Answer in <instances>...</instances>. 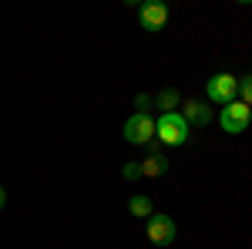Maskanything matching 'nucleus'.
<instances>
[{"label":"nucleus","mask_w":252,"mask_h":249,"mask_svg":"<svg viewBox=\"0 0 252 249\" xmlns=\"http://www.w3.org/2000/svg\"><path fill=\"white\" fill-rule=\"evenodd\" d=\"M168 172V158L165 155H148L141 158V178H161Z\"/></svg>","instance_id":"nucleus-8"},{"label":"nucleus","mask_w":252,"mask_h":249,"mask_svg":"<svg viewBox=\"0 0 252 249\" xmlns=\"http://www.w3.org/2000/svg\"><path fill=\"white\" fill-rule=\"evenodd\" d=\"M239 101H242V105H249V108H252V74L239 77Z\"/></svg>","instance_id":"nucleus-11"},{"label":"nucleus","mask_w":252,"mask_h":249,"mask_svg":"<svg viewBox=\"0 0 252 249\" xmlns=\"http://www.w3.org/2000/svg\"><path fill=\"white\" fill-rule=\"evenodd\" d=\"M121 175H125L128 182H135V178H141V162H128V165L121 169Z\"/></svg>","instance_id":"nucleus-12"},{"label":"nucleus","mask_w":252,"mask_h":249,"mask_svg":"<svg viewBox=\"0 0 252 249\" xmlns=\"http://www.w3.org/2000/svg\"><path fill=\"white\" fill-rule=\"evenodd\" d=\"M152 138H155V118L152 115L135 111V115L125 121V142L128 145H148Z\"/></svg>","instance_id":"nucleus-5"},{"label":"nucleus","mask_w":252,"mask_h":249,"mask_svg":"<svg viewBox=\"0 0 252 249\" xmlns=\"http://www.w3.org/2000/svg\"><path fill=\"white\" fill-rule=\"evenodd\" d=\"M145 236L152 246H172L175 243V219L165 212H152L145 219Z\"/></svg>","instance_id":"nucleus-4"},{"label":"nucleus","mask_w":252,"mask_h":249,"mask_svg":"<svg viewBox=\"0 0 252 249\" xmlns=\"http://www.w3.org/2000/svg\"><path fill=\"white\" fill-rule=\"evenodd\" d=\"M155 105L161 108V115H168V111H178V105H182V95H178L175 88H165V91L155 98Z\"/></svg>","instance_id":"nucleus-10"},{"label":"nucleus","mask_w":252,"mask_h":249,"mask_svg":"<svg viewBox=\"0 0 252 249\" xmlns=\"http://www.w3.org/2000/svg\"><path fill=\"white\" fill-rule=\"evenodd\" d=\"M205 95H209V101L212 105H229V101H235L239 98V77L229 74V71H219V74L209 77V84H205Z\"/></svg>","instance_id":"nucleus-2"},{"label":"nucleus","mask_w":252,"mask_h":249,"mask_svg":"<svg viewBox=\"0 0 252 249\" xmlns=\"http://www.w3.org/2000/svg\"><path fill=\"white\" fill-rule=\"evenodd\" d=\"M182 118H185L189 128H205V125L212 121V108H209V101H202V98H189V101L182 105Z\"/></svg>","instance_id":"nucleus-7"},{"label":"nucleus","mask_w":252,"mask_h":249,"mask_svg":"<svg viewBox=\"0 0 252 249\" xmlns=\"http://www.w3.org/2000/svg\"><path fill=\"white\" fill-rule=\"evenodd\" d=\"M155 138L161 145H168V148H182V145L189 142V125H185L182 111H168V115L158 118L155 121Z\"/></svg>","instance_id":"nucleus-1"},{"label":"nucleus","mask_w":252,"mask_h":249,"mask_svg":"<svg viewBox=\"0 0 252 249\" xmlns=\"http://www.w3.org/2000/svg\"><path fill=\"white\" fill-rule=\"evenodd\" d=\"M128 212H131L135 219H148V215L155 212V202H152L148 195H131V199H128Z\"/></svg>","instance_id":"nucleus-9"},{"label":"nucleus","mask_w":252,"mask_h":249,"mask_svg":"<svg viewBox=\"0 0 252 249\" xmlns=\"http://www.w3.org/2000/svg\"><path fill=\"white\" fill-rule=\"evenodd\" d=\"M219 125H222V132H229V135H242L252 125V108L235 98V101H229V105L219 111Z\"/></svg>","instance_id":"nucleus-3"},{"label":"nucleus","mask_w":252,"mask_h":249,"mask_svg":"<svg viewBox=\"0 0 252 249\" xmlns=\"http://www.w3.org/2000/svg\"><path fill=\"white\" fill-rule=\"evenodd\" d=\"M145 148H148V155H158V148H161V142H158V138H152V142H148Z\"/></svg>","instance_id":"nucleus-14"},{"label":"nucleus","mask_w":252,"mask_h":249,"mask_svg":"<svg viewBox=\"0 0 252 249\" xmlns=\"http://www.w3.org/2000/svg\"><path fill=\"white\" fill-rule=\"evenodd\" d=\"M3 206H7V189L0 185V209H3Z\"/></svg>","instance_id":"nucleus-15"},{"label":"nucleus","mask_w":252,"mask_h":249,"mask_svg":"<svg viewBox=\"0 0 252 249\" xmlns=\"http://www.w3.org/2000/svg\"><path fill=\"white\" fill-rule=\"evenodd\" d=\"M148 105H152V98H148V95H138L135 98V108L141 111V115H148Z\"/></svg>","instance_id":"nucleus-13"},{"label":"nucleus","mask_w":252,"mask_h":249,"mask_svg":"<svg viewBox=\"0 0 252 249\" xmlns=\"http://www.w3.org/2000/svg\"><path fill=\"white\" fill-rule=\"evenodd\" d=\"M138 24H141L148 34L161 31V27L168 24V7H165L161 0H148V3H141V7H138Z\"/></svg>","instance_id":"nucleus-6"}]
</instances>
